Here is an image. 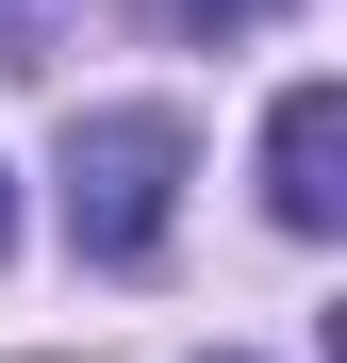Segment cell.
<instances>
[{
    "label": "cell",
    "instance_id": "cell-1",
    "mask_svg": "<svg viewBox=\"0 0 347 363\" xmlns=\"http://www.w3.org/2000/svg\"><path fill=\"white\" fill-rule=\"evenodd\" d=\"M165 199H182V116L165 99H116L67 133V248L83 264H149L165 248Z\"/></svg>",
    "mask_w": 347,
    "mask_h": 363
},
{
    "label": "cell",
    "instance_id": "cell-2",
    "mask_svg": "<svg viewBox=\"0 0 347 363\" xmlns=\"http://www.w3.org/2000/svg\"><path fill=\"white\" fill-rule=\"evenodd\" d=\"M265 215L281 231H347V83H298L265 116Z\"/></svg>",
    "mask_w": 347,
    "mask_h": 363
},
{
    "label": "cell",
    "instance_id": "cell-3",
    "mask_svg": "<svg viewBox=\"0 0 347 363\" xmlns=\"http://www.w3.org/2000/svg\"><path fill=\"white\" fill-rule=\"evenodd\" d=\"M67 33H83V0H0V67H50Z\"/></svg>",
    "mask_w": 347,
    "mask_h": 363
},
{
    "label": "cell",
    "instance_id": "cell-4",
    "mask_svg": "<svg viewBox=\"0 0 347 363\" xmlns=\"http://www.w3.org/2000/svg\"><path fill=\"white\" fill-rule=\"evenodd\" d=\"M165 17H182V33H215V50H231V33H265V17H298V0H165Z\"/></svg>",
    "mask_w": 347,
    "mask_h": 363
},
{
    "label": "cell",
    "instance_id": "cell-5",
    "mask_svg": "<svg viewBox=\"0 0 347 363\" xmlns=\"http://www.w3.org/2000/svg\"><path fill=\"white\" fill-rule=\"evenodd\" d=\"M0 248H17V182H0Z\"/></svg>",
    "mask_w": 347,
    "mask_h": 363
}]
</instances>
